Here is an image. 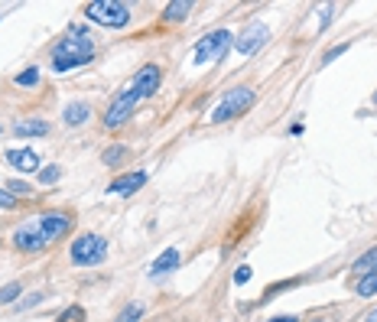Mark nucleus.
Masks as SVG:
<instances>
[{
	"mask_svg": "<svg viewBox=\"0 0 377 322\" xmlns=\"http://www.w3.org/2000/svg\"><path fill=\"white\" fill-rule=\"evenodd\" d=\"M108 261V241L101 234H79L72 241V264L79 267H94V264H104Z\"/></svg>",
	"mask_w": 377,
	"mask_h": 322,
	"instance_id": "nucleus-5",
	"label": "nucleus"
},
{
	"mask_svg": "<svg viewBox=\"0 0 377 322\" xmlns=\"http://www.w3.org/2000/svg\"><path fill=\"white\" fill-rule=\"evenodd\" d=\"M13 205H17V199H13V196H7V192L0 189V208H13Z\"/></svg>",
	"mask_w": 377,
	"mask_h": 322,
	"instance_id": "nucleus-27",
	"label": "nucleus"
},
{
	"mask_svg": "<svg viewBox=\"0 0 377 322\" xmlns=\"http://www.w3.org/2000/svg\"><path fill=\"white\" fill-rule=\"evenodd\" d=\"M143 183H147V173H143V170H140V173H124V176H117L114 183L108 185V196H121V199L134 196Z\"/></svg>",
	"mask_w": 377,
	"mask_h": 322,
	"instance_id": "nucleus-10",
	"label": "nucleus"
},
{
	"mask_svg": "<svg viewBox=\"0 0 377 322\" xmlns=\"http://www.w3.org/2000/svg\"><path fill=\"white\" fill-rule=\"evenodd\" d=\"M367 322H377V310H371V316H367Z\"/></svg>",
	"mask_w": 377,
	"mask_h": 322,
	"instance_id": "nucleus-29",
	"label": "nucleus"
},
{
	"mask_svg": "<svg viewBox=\"0 0 377 322\" xmlns=\"http://www.w3.org/2000/svg\"><path fill=\"white\" fill-rule=\"evenodd\" d=\"M13 81H17V85H23V88H30V85H39V69H36V66H33V69H23Z\"/></svg>",
	"mask_w": 377,
	"mask_h": 322,
	"instance_id": "nucleus-20",
	"label": "nucleus"
},
{
	"mask_svg": "<svg viewBox=\"0 0 377 322\" xmlns=\"http://www.w3.org/2000/svg\"><path fill=\"white\" fill-rule=\"evenodd\" d=\"M59 176H62V170H59L56 163H52V166H43V170H39V183L52 185V183H59Z\"/></svg>",
	"mask_w": 377,
	"mask_h": 322,
	"instance_id": "nucleus-21",
	"label": "nucleus"
},
{
	"mask_svg": "<svg viewBox=\"0 0 377 322\" xmlns=\"http://www.w3.org/2000/svg\"><path fill=\"white\" fill-rule=\"evenodd\" d=\"M72 228L69 212H49L43 219H30L13 231V248L17 251H46L52 241H59L65 231Z\"/></svg>",
	"mask_w": 377,
	"mask_h": 322,
	"instance_id": "nucleus-1",
	"label": "nucleus"
},
{
	"mask_svg": "<svg viewBox=\"0 0 377 322\" xmlns=\"http://www.w3.org/2000/svg\"><path fill=\"white\" fill-rule=\"evenodd\" d=\"M267 39H270V30H267L263 23H251L244 33H241V39H234V49H238L241 56H254Z\"/></svg>",
	"mask_w": 377,
	"mask_h": 322,
	"instance_id": "nucleus-8",
	"label": "nucleus"
},
{
	"mask_svg": "<svg viewBox=\"0 0 377 322\" xmlns=\"http://www.w3.org/2000/svg\"><path fill=\"white\" fill-rule=\"evenodd\" d=\"M94 56V39L81 30H72L65 39L52 46V72H72L79 66H88Z\"/></svg>",
	"mask_w": 377,
	"mask_h": 322,
	"instance_id": "nucleus-2",
	"label": "nucleus"
},
{
	"mask_svg": "<svg viewBox=\"0 0 377 322\" xmlns=\"http://www.w3.org/2000/svg\"><path fill=\"white\" fill-rule=\"evenodd\" d=\"M7 192H30V185H26L23 179H10V183H7Z\"/></svg>",
	"mask_w": 377,
	"mask_h": 322,
	"instance_id": "nucleus-26",
	"label": "nucleus"
},
{
	"mask_svg": "<svg viewBox=\"0 0 377 322\" xmlns=\"http://www.w3.org/2000/svg\"><path fill=\"white\" fill-rule=\"evenodd\" d=\"M85 17L98 26H111V30H121V26L130 23V7L121 3V0H92L85 7Z\"/></svg>",
	"mask_w": 377,
	"mask_h": 322,
	"instance_id": "nucleus-4",
	"label": "nucleus"
},
{
	"mask_svg": "<svg viewBox=\"0 0 377 322\" xmlns=\"http://www.w3.org/2000/svg\"><path fill=\"white\" fill-rule=\"evenodd\" d=\"M354 290H358V296H365V299H367V296H374V293H377V270H371V274L361 276Z\"/></svg>",
	"mask_w": 377,
	"mask_h": 322,
	"instance_id": "nucleus-16",
	"label": "nucleus"
},
{
	"mask_svg": "<svg viewBox=\"0 0 377 322\" xmlns=\"http://www.w3.org/2000/svg\"><path fill=\"white\" fill-rule=\"evenodd\" d=\"M62 117H65V124L69 127H79V124H85V121L92 117V108H88L85 101H72V104H65Z\"/></svg>",
	"mask_w": 377,
	"mask_h": 322,
	"instance_id": "nucleus-13",
	"label": "nucleus"
},
{
	"mask_svg": "<svg viewBox=\"0 0 377 322\" xmlns=\"http://www.w3.org/2000/svg\"><path fill=\"white\" fill-rule=\"evenodd\" d=\"M312 322H322V319H312Z\"/></svg>",
	"mask_w": 377,
	"mask_h": 322,
	"instance_id": "nucleus-30",
	"label": "nucleus"
},
{
	"mask_svg": "<svg viewBox=\"0 0 377 322\" xmlns=\"http://www.w3.org/2000/svg\"><path fill=\"white\" fill-rule=\"evenodd\" d=\"M3 157H7V163H10L13 170H23V173H36V170H43V166H39V157H36V150H30V147L7 150Z\"/></svg>",
	"mask_w": 377,
	"mask_h": 322,
	"instance_id": "nucleus-11",
	"label": "nucleus"
},
{
	"mask_svg": "<svg viewBox=\"0 0 377 322\" xmlns=\"http://www.w3.org/2000/svg\"><path fill=\"white\" fill-rule=\"evenodd\" d=\"M247 280H251V267H247V264L238 267V270H234V283L241 287V283H247Z\"/></svg>",
	"mask_w": 377,
	"mask_h": 322,
	"instance_id": "nucleus-25",
	"label": "nucleus"
},
{
	"mask_svg": "<svg viewBox=\"0 0 377 322\" xmlns=\"http://www.w3.org/2000/svg\"><path fill=\"white\" fill-rule=\"evenodd\" d=\"M13 134L17 137H43V134H49V124L46 121H17Z\"/></svg>",
	"mask_w": 377,
	"mask_h": 322,
	"instance_id": "nucleus-14",
	"label": "nucleus"
},
{
	"mask_svg": "<svg viewBox=\"0 0 377 322\" xmlns=\"http://www.w3.org/2000/svg\"><path fill=\"white\" fill-rule=\"evenodd\" d=\"M345 52H348V43H338V46H332L329 52H325V59H322V62L329 66V62H335V59H338V56H345Z\"/></svg>",
	"mask_w": 377,
	"mask_h": 322,
	"instance_id": "nucleus-24",
	"label": "nucleus"
},
{
	"mask_svg": "<svg viewBox=\"0 0 377 322\" xmlns=\"http://www.w3.org/2000/svg\"><path fill=\"white\" fill-rule=\"evenodd\" d=\"M179 267V248H166V251L153 261V267H150V274L153 276H163V274H172Z\"/></svg>",
	"mask_w": 377,
	"mask_h": 322,
	"instance_id": "nucleus-12",
	"label": "nucleus"
},
{
	"mask_svg": "<svg viewBox=\"0 0 377 322\" xmlns=\"http://www.w3.org/2000/svg\"><path fill=\"white\" fill-rule=\"evenodd\" d=\"M130 88H134L140 98H150L153 92H160V66H143V69L134 75Z\"/></svg>",
	"mask_w": 377,
	"mask_h": 322,
	"instance_id": "nucleus-9",
	"label": "nucleus"
},
{
	"mask_svg": "<svg viewBox=\"0 0 377 322\" xmlns=\"http://www.w3.org/2000/svg\"><path fill=\"white\" fill-rule=\"evenodd\" d=\"M189 13H192V3H189V0H172V3H166V13H163V17H166L170 23H179Z\"/></svg>",
	"mask_w": 377,
	"mask_h": 322,
	"instance_id": "nucleus-15",
	"label": "nucleus"
},
{
	"mask_svg": "<svg viewBox=\"0 0 377 322\" xmlns=\"http://www.w3.org/2000/svg\"><path fill=\"white\" fill-rule=\"evenodd\" d=\"M251 104H254V88L251 85H238V88H231V92L221 94V101L212 108L208 121H212V124H225L231 117H241Z\"/></svg>",
	"mask_w": 377,
	"mask_h": 322,
	"instance_id": "nucleus-3",
	"label": "nucleus"
},
{
	"mask_svg": "<svg viewBox=\"0 0 377 322\" xmlns=\"http://www.w3.org/2000/svg\"><path fill=\"white\" fill-rule=\"evenodd\" d=\"M59 322H85V310L81 306H69V310L59 316Z\"/></svg>",
	"mask_w": 377,
	"mask_h": 322,
	"instance_id": "nucleus-23",
	"label": "nucleus"
},
{
	"mask_svg": "<svg viewBox=\"0 0 377 322\" xmlns=\"http://www.w3.org/2000/svg\"><path fill=\"white\" fill-rule=\"evenodd\" d=\"M354 270H358V274H361V270H377V248L361 254V257L354 261Z\"/></svg>",
	"mask_w": 377,
	"mask_h": 322,
	"instance_id": "nucleus-18",
	"label": "nucleus"
},
{
	"mask_svg": "<svg viewBox=\"0 0 377 322\" xmlns=\"http://www.w3.org/2000/svg\"><path fill=\"white\" fill-rule=\"evenodd\" d=\"M140 101H143V98H140V94L134 92V88H124V92H121V94L114 98V104H111V108L104 111V127H108V130L121 127V124L127 121V117L137 111V104H140Z\"/></svg>",
	"mask_w": 377,
	"mask_h": 322,
	"instance_id": "nucleus-7",
	"label": "nucleus"
},
{
	"mask_svg": "<svg viewBox=\"0 0 377 322\" xmlns=\"http://www.w3.org/2000/svg\"><path fill=\"white\" fill-rule=\"evenodd\" d=\"M140 319H143V306H140V303H130V306L121 310V316H117L114 322H140Z\"/></svg>",
	"mask_w": 377,
	"mask_h": 322,
	"instance_id": "nucleus-19",
	"label": "nucleus"
},
{
	"mask_svg": "<svg viewBox=\"0 0 377 322\" xmlns=\"http://www.w3.org/2000/svg\"><path fill=\"white\" fill-rule=\"evenodd\" d=\"M234 46V36L228 30H215V33H208L205 39H198V46L192 52V62L195 66H208V62H221V56Z\"/></svg>",
	"mask_w": 377,
	"mask_h": 322,
	"instance_id": "nucleus-6",
	"label": "nucleus"
},
{
	"mask_svg": "<svg viewBox=\"0 0 377 322\" xmlns=\"http://www.w3.org/2000/svg\"><path fill=\"white\" fill-rule=\"evenodd\" d=\"M20 283H7V287H0V306H7V303H13V299L20 296Z\"/></svg>",
	"mask_w": 377,
	"mask_h": 322,
	"instance_id": "nucleus-22",
	"label": "nucleus"
},
{
	"mask_svg": "<svg viewBox=\"0 0 377 322\" xmlns=\"http://www.w3.org/2000/svg\"><path fill=\"white\" fill-rule=\"evenodd\" d=\"M124 157H127V147H108L101 153L104 166H121V163H124Z\"/></svg>",
	"mask_w": 377,
	"mask_h": 322,
	"instance_id": "nucleus-17",
	"label": "nucleus"
},
{
	"mask_svg": "<svg viewBox=\"0 0 377 322\" xmlns=\"http://www.w3.org/2000/svg\"><path fill=\"white\" fill-rule=\"evenodd\" d=\"M270 322H296L293 316H276V319H270Z\"/></svg>",
	"mask_w": 377,
	"mask_h": 322,
	"instance_id": "nucleus-28",
	"label": "nucleus"
}]
</instances>
